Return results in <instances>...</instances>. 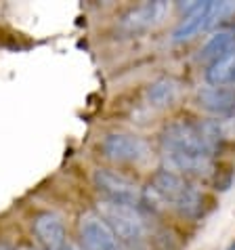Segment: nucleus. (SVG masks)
I'll return each instance as SVG.
<instances>
[{
  "label": "nucleus",
  "mask_w": 235,
  "mask_h": 250,
  "mask_svg": "<svg viewBox=\"0 0 235 250\" xmlns=\"http://www.w3.org/2000/svg\"><path fill=\"white\" fill-rule=\"evenodd\" d=\"M149 196L166 208L175 210L187 219H197L204 210V196L187 177L170 170H157L149 181Z\"/></svg>",
  "instance_id": "obj_1"
},
{
  "label": "nucleus",
  "mask_w": 235,
  "mask_h": 250,
  "mask_svg": "<svg viewBox=\"0 0 235 250\" xmlns=\"http://www.w3.org/2000/svg\"><path fill=\"white\" fill-rule=\"evenodd\" d=\"M97 210H99L103 223L112 229V233L116 235V240L120 244H124L128 250H145L147 225H145V219L139 212V208L103 200L97 206Z\"/></svg>",
  "instance_id": "obj_2"
},
{
  "label": "nucleus",
  "mask_w": 235,
  "mask_h": 250,
  "mask_svg": "<svg viewBox=\"0 0 235 250\" xmlns=\"http://www.w3.org/2000/svg\"><path fill=\"white\" fill-rule=\"evenodd\" d=\"M164 154H181V156H199V158H214L216 147L206 137L199 122L178 120L164 128L162 133Z\"/></svg>",
  "instance_id": "obj_3"
},
{
  "label": "nucleus",
  "mask_w": 235,
  "mask_h": 250,
  "mask_svg": "<svg viewBox=\"0 0 235 250\" xmlns=\"http://www.w3.org/2000/svg\"><path fill=\"white\" fill-rule=\"evenodd\" d=\"M183 21L172 32V42H189L204 30L235 13V2H193L185 6Z\"/></svg>",
  "instance_id": "obj_4"
},
{
  "label": "nucleus",
  "mask_w": 235,
  "mask_h": 250,
  "mask_svg": "<svg viewBox=\"0 0 235 250\" xmlns=\"http://www.w3.org/2000/svg\"><path fill=\"white\" fill-rule=\"evenodd\" d=\"M103 156L118 164H141L151 156V147L143 137L128 133H112L101 143Z\"/></svg>",
  "instance_id": "obj_5"
},
{
  "label": "nucleus",
  "mask_w": 235,
  "mask_h": 250,
  "mask_svg": "<svg viewBox=\"0 0 235 250\" xmlns=\"http://www.w3.org/2000/svg\"><path fill=\"white\" fill-rule=\"evenodd\" d=\"M95 185L109 202H116V204L139 206V202L143 200L139 185L135 181H130L128 177H124L116 170H109V168L95 170Z\"/></svg>",
  "instance_id": "obj_6"
},
{
  "label": "nucleus",
  "mask_w": 235,
  "mask_h": 250,
  "mask_svg": "<svg viewBox=\"0 0 235 250\" xmlns=\"http://www.w3.org/2000/svg\"><path fill=\"white\" fill-rule=\"evenodd\" d=\"M170 13V4L164 0H156V2H143L139 6H133L128 13H124L120 19V27L128 34H139L147 32L160 25L166 15Z\"/></svg>",
  "instance_id": "obj_7"
},
{
  "label": "nucleus",
  "mask_w": 235,
  "mask_h": 250,
  "mask_svg": "<svg viewBox=\"0 0 235 250\" xmlns=\"http://www.w3.org/2000/svg\"><path fill=\"white\" fill-rule=\"evenodd\" d=\"M80 242L84 250H120L116 235L99 214H86L80 219Z\"/></svg>",
  "instance_id": "obj_8"
},
{
  "label": "nucleus",
  "mask_w": 235,
  "mask_h": 250,
  "mask_svg": "<svg viewBox=\"0 0 235 250\" xmlns=\"http://www.w3.org/2000/svg\"><path fill=\"white\" fill-rule=\"evenodd\" d=\"M197 105L218 118L235 116V88L202 86L197 91Z\"/></svg>",
  "instance_id": "obj_9"
},
{
  "label": "nucleus",
  "mask_w": 235,
  "mask_h": 250,
  "mask_svg": "<svg viewBox=\"0 0 235 250\" xmlns=\"http://www.w3.org/2000/svg\"><path fill=\"white\" fill-rule=\"evenodd\" d=\"M34 231L42 242L44 250H63L67 244L65 225L55 212H40L34 219Z\"/></svg>",
  "instance_id": "obj_10"
},
{
  "label": "nucleus",
  "mask_w": 235,
  "mask_h": 250,
  "mask_svg": "<svg viewBox=\"0 0 235 250\" xmlns=\"http://www.w3.org/2000/svg\"><path fill=\"white\" fill-rule=\"evenodd\" d=\"M164 170L176 172V175L189 177H212L214 175V158L199 156H181V154H164Z\"/></svg>",
  "instance_id": "obj_11"
},
{
  "label": "nucleus",
  "mask_w": 235,
  "mask_h": 250,
  "mask_svg": "<svg viewBox=\"0 0 235 250\" xmlns=\"http://www.w3.org/2000/svg\"><path fill=\"white\" fill-rule=\"evenodd\" d=\"M235 53V34L233 32H216L208 38V42L202 46L199 51V61H206V63H214V61L227 57V55Z\"/></svg>",
  "instance_id": "obj_12"
},
{
  "label": "nucleus",
  "mask_w": 235,
  "mask_h": 250,
  "mask_svg": "<svg viewBox=\"0 0 235 250\" xmlns=\"http://www.w3.org/2000/svg\"><path fill=\"white\" fill-rule=\"evenodd\" d=\"M178 88H181L178 80L170 78V76H162V78L154 80L147 86V103L156 109L168 107L170 103L178 97Z\"/></svg>",
  "instance_id": "obj_13"
},
{
  "label": "nucleus",
  "mask_w": 235,
  "mask_h": 250,
  "mask_svg": "<svg viewBox=\"0 0 235 250\" xmlns=\"http://www.w3.org/2000/svg\"><path fill=\"white\" fill-rule=\"evenodd\" d=\"M199 124H202L206 137L210 139V143L216 149L225 143H235V116L214 118V120H204Z\"/></svg>",
  "instance_id": "obj_14"
},
{
  "label": "nucleus",
  "mask_w": 235,
  "mask_h": 250,
  "mask_svg": "<svg viewBox=\"0 0 235 250\" xmlns=\"http://www.w3.org/2000/svg\"><path fill=\"white\" fill-rule=\"evenodd\" d=\"M206 82H208V86L235 88V53L210 63L206 69Z\"/></svg>",
  "instance_id": "obj_15"
},
{
  "label": "nucleus",
  "mask_w": 235,
  "mask_h": 250,
  "mask_svg": "<svg viewBox=\"0 0 235 250\" xmlns=\"http://www.w3.org/2000/svg\"><path fill=\"white\" fill-rule=\"evenodd\" d=\"M227 250H235V240L231 242V244H229V246H227Z\"/></svg>",
  "instance_id": "obj_16"
},
{
  "label": "nucleus",
  "mask_w": 235,
  "mask_h": 250,
  "mask_svg": "<svg viewBox=\"0 0 235 250\" xmlns=\"http://www.w3.org/2000/svg\"><path fill=\"white\" fill-rule=\"evenodd\" d=\"M63 250H76V246H72V244H65V248Z\"/></svg>",
  "instance_id": "obj_17"
},
{
  "label": "nucleus",
  "mask_w": 235,
  "mask_h": 250,
  "mask_svg": "<svg viewBox=\"0 0 235 250\" xmlns=\"http://www.w3.org/2000/svg\"><path fill=\"white\" fill-rule=\"evenodd\" d=\"M0 250H6V248H4V246H0Z\"/></svg>",
  "instance_id": "obj_18"
}]
</instances>
